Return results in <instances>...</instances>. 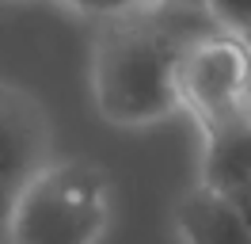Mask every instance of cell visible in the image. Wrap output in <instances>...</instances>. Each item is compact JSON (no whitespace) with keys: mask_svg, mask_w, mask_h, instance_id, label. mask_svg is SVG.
Listing matches in <instances>:
<instances>
[{"mask_svg":"<svg viewBox=\"0 0 251 244\" xmlns=\"http://www.w3.org/2000/svg\"><path fill=\"white\" fill-rule=\"evenodd\" d=\"M217 30V27H213ZM209 30H183L156 15H114L95 38L92 92L110 126H152L179 111V58Z\"/></svg>","mask_w":251,"mask_h":244,"instance_id":"1","label":"cell"},{"mask_svg":"<svg viewBox=\"0 0 251 244\" xmlns=\"http://www.w3.org/2000/svg\"><path fill=\"white\" fill-rule=\"evenodd\" d=\"M110 225V176L92 160H50L8 214V244H99Z\"/></svg>","mask_w":251,"mask_h":244,"instance_id":"2","label":"cell"},{"mask_svg":"<svg viewBox=\"0 0 251 244\" xmlns=\"http://www.w3.org/2000/svg\"><path fill=\"white\" fill-rule=\"evenodd\" d=\"M251 92V58L244 42L228 30H209L187 42L179 58V103L209 126L248 107Z\"/></svg>","mask_w":251,"mask_h":244,"instance_id":"3","label":"cell"},{"mask_svg":"<svg viewBox=\"0 0 251 244\" xmlns=\"http://www.w3.org/2000/svg\"><path fill=\"white\" fill-rule=\"evenodd\" d=\"M42 164H50V122L27 92L0 84V176L23 187Z\"/></svg>","mask_w":251,"mask_h":244,"instance_id":"4","label":"cell"},{"mask_svg":"<svg viewBox=\"0 0 251 244\" xmlns=\"http://www.w3.org/2000/svg\"><path fill=\"white\" fill-rule=\"evenodd\" d=\"M202 187L236 195L251 187V103L202 126Z\"/></svg>","mask_w":251,"mask_h":244,"instance_id":"5","label":"cell"},{"mask_svg":"<svg viewBox=\"0 0 251 244\" xmlns=\"http://www.w3.org/2000/svg\"><path fill=\"white\" fill-rule=\"evenodd\" d=\"M175 229L183 244H248V225L236 210V202L202 183L179 198Z\"/></svg>","mask_w":251,"mask_h":244,"instance_id":"6","label":"cell"},{"mask_svg":"<svg viewBox=\"0 0 251 244\" xmlns=\"http://www.w3.org/2000/svg\"><path fill=\"white\" fill-rule=\"evenodd\" d=\"M205 12L221 30L240 34L251 23V0H205Z\"/></svg>","mask_w":251,"mask_h":244,"instance_id":"7","label":"cell"},{"mask_svg":"<svg viewBox=\"0 0 251 244\" xmlns=\"http://www.w3.org/2000/svg\"><path fill=\"white\" fill-rule=\"evenodd\" d=\"M65 4H73V8H80V12L88 15H126V12H137L145 0H65Z\"/></svg>","mask_w":251,"mask_h":244,"instance_id":"8","label":"cell"},{"mask_svg":"<svg viewBox=\"0 0 251 244\" xmlns=\"http://www.w3.org/2000/svg\"><path fill=\"white\" fill-rule=\"evenodd\" d=\"M12 198H16V187L0 176V237L8 233V214H12Z\"/></svg>","mask_w":251,"mask_h":244,"instance_id":"9","label":"cell"},{"mask_svg":"<svg viewBox=\"0 0 251 244\" xmlns=\"http://www.w3.org/2000/svg\"><path fill=\"white\" fill-rule=\"evenodd\" d=\"M236 202V210H240V217H244V225H248V244H251V187H244V191H236V195H228Z\"/></svg>","mask_w":251,"mask_h":244,"instance_id":"10","label":"cell"},{"mask_svg":"<svg viewBox=\"0 0 251 244\" xmlns=\"http://www.w3.org/2000/svg\"><path fill=\"white\" fill-rule=\"evenodd\" d=\"M160 8H205V0H156Z\"/></svg>","mask_w":251,"mask_h":244,"instance_id":"11","label":"cell"},{"mask_svg":"<svg viewBox=\"0 0 251 244\" xmlns=\"http://www.w3.org/2000/svg\"><path fill=\"white\" fill-rule=\"evenodd\" d=\"M236 38H240V42H244V50H248V58H251V23L244 30H240V34H236Z\"/></svg>","mask_w":251,"mask_h":244,"instance_id":"12","label":"cell"},{"mask_svg":"<svg viewBox=\"0 0 251 244\" xmlns=\"http://www.w3.org/2000/svg\"><path fill=\"white\" fill-rule=\"evenodd\" d=\"M248 103H251V92H248Z\"/></svg>","mask_w":251,"mask_h":244,"instance_id":"13","label":"cell"}]
</instances>
